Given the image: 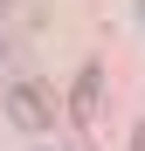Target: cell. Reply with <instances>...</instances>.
Wrapping results in <instances>:
<instances>
[{
    "instance_id": "obj_1",
    "label": "cell",
    "mask_w": 145,
    "mask_h": 151,
    "mask_svg": "<svg viewBox=\"0 0 145 151\" xmlns=\"http://www.w3.org/2000/svg\"><path fill=\"white\" fill-rule=\"evenodd\" d=\"M0 110H7V124H14V131H28V137L55 131V103H48V89L35 83V76H14V83L0 89Z\"/></svg>"
},
{
    "instance_id": "obj_2",
    "label": "cell",
    "mask_w": 145,
    "mask_h": 151,
    "mask_svg": "<svg viewBox=\"0 0 145 151\" xmlns=\"http://www.w3.org/2000/svg\"><path fill=\"white\" fill-rule=\"evenodd\" d=\"M97 103H104V62H83L76 69V96H69V117L90 131V124H97Z\"/></svg>"
},
{
    "instance_id": "obj_3",
    "label": "cell",
    "mask_w": 145,
    "mask_h": 151,
    "mask_svg": "<svg viewBox=\"0 0 145 151\" xmlns=\"http://www.w3.org/2000/svg\"><path fill=\"white\" fill-rule=\"evenodd\" d=\"M131 151H145V124H138V131H131Z\"/></svg>"
},
{
    "instance_id": "obj_4",
    "label": "cell",
    "mask_w": 145,
    "mask_h": 151,
    "mask_svg": "<svg viewBox=\"0 0 145 151\" xmlns=\"http://www.w3.org/2000/svg\"><path fill=\"white\" fill-rule=\"evenodd\" d=\"M35 151H48V144H35Z\"/></svg>"
}]
</instances>
